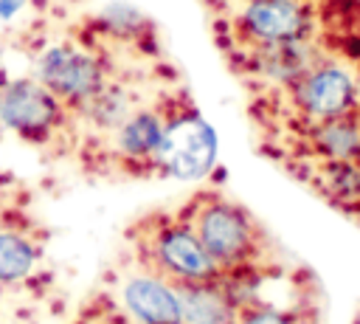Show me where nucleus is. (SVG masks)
Segmentation results:
<instances>
[{
	"label": "nucleus",
	"instance_id": "f257e3e1",
	"mask_svg": "<svg viewBox=\"0 0 360 324\" xmlns=\"http://www.w3.org/2000/svg\"><path fill=\"white\" fill-rule=\"evenodd\" d=\"M259 152L360 225V104L304 132L270 141Z\"/></svg>",
	"mask_w": 360,
	"mask_h": 324
},
{
	"label": "nucleus",
	"instance_id": "f03ea898",
	"mask_svg": "<svg viewBox=\"0 0 360 324\" xmlns=\"http://www.w3.org/2000/svg\"><path fill=\"white\" fill-rule=\"evenodd\" d=\"M174 208L225 279L256 282L295 262L245 203L217 186L191 192Z\"/></svg>",
	"mask_w": 360,
	"mask_h": 324
},
{
	"label": "nucleus",
	"instance_id": "7ed1b4c3",
	"mask_svg": "<svg viewBox=\"0 0 360 324\" xmlns=\"http://www.w3.org/2000/svg\"><path fill=\"white\" fill-rule=\"evenodd\" d=\"M245 110L256 132V147L304 132L360 104V68L323 56L287 85L245 93Z\"/></svg>",
	"mask_w": 360,
	"mask_h": 324
},
{
	"label": "nucleus",
	"instance_id": "20e7f679",
	"mask_svg": "<svg viewBox=\"0 0 360 324\" xmlns=\"http://www.w3.org/2000/svg\"><path fill=\"white\" fill-rule=\"evenodd\" d=\"M205 11L222 59L318 34L315 0H217Z\"/></svg>",
	"mask_w": 360,
	"mask_h": 324
},
{
	"label": "nucleus",
	"instance_id": "39448f33",
	"mask_svg": "<svg viewBox=\"0 0 360 324\" xmlns=\"http://www.w3.org/2000/svg\"><path fill=\"white\" fill-rule=\"evenodd\" d=\"M124 239L127 256L174 290L222 276L177 208H152L141 214L129 223Z\"/></svg>",
	"mask_w": 360,
	"mask_h": 324
},
{
	"label": "nucleus",
	"instance_id": "423d86ee",
	"mask_svg": "<svg viewBox=\"0 0 360 324\" xmlns=\"http://www.w3.org/2000/svg\"><path fill=\"white\" fill-rule=\"evenodd\" d=\"M233 324H326L323 287L304 262H292L256 282H242Z\"/></svg>",
	"mask_w": 360,
	"mask_h": 324
},
{
	"label": "nucleus",
	"instance_id": "0eeeda50",
	"mask_svg": "<svg viewBox=\"0 0 360 324\" xmlns=\"http://www.w3.org/2000/svg\"><path fill=\"white\" fill-rule=\"evenodd\" d=\"M217 163V132L205 121L186 82L177 79L166 93V124L158 149V177L202 180Z\"/></svg>",
	"mask_w": 360,
	"mask_h": 324
},
{
	"label": "nucleus",
	"instance_id": "6e6552de",
	"mask_svg": "<svg viewBox=\"0 0 360 324\" xmlns=\"http://www.w3.org/2000/svg\"><path fill=\"white\" fill-rule=\"evenodd\" d=\"M115 70L118 68L110 62V56L82 34L73 39L48 42L34 56V76L56 99H62L70 113L90 101Z\"/></svg>",
	"mask_w": 360,
	"mask_h": 324
},
{
	"label": "nucleus",
	"instance_id": "1a4fd4ad",
	"mask_svg": "<svg viewBox=\"0 0 360 324\" xmlns=\"http://www.w3.org/2000/svg\"><path fill=\"white\" fill-rule=\"evenodd\" d=\"M0 127L31 144H51L76 132L70 107L56 99L34 73L6 79L0 85Z\"/></svg>",
	"mask_w": 360,
	"mask_h": 324
},
{
	"label": "nucleus",
	"instance_id": "9d476101",
	"mask_svg": "<svg viewBox=\"0 0 360 324\" xmlns=\"http://www.w3.org/2000/svg\"><path fill=\"white\" fill-rule=\"evenodd\" d=\"M107 296L135 324H186L180 293L169 282L143 270L129 256L127 265L112 273V290Z\"/></svg>",
	"mask_w": 360,
	"mask_h": 324
},
{
	"label": "nucleus",
	"instance_id": "9b49d317",
	"mask_svg": "<svg viewBox=\"0 0 360 324\" xmlns=\"http://www.w3.org/2000/svg\"><path fill=\"white\" fill-rule=\"evenodd\" d=\"M37 265H39V248L28 237L0 228V285L22 282L25 276L34 273Z\"/></svg>",
	"mask_w": 360,
	"mask_h": 324
},
{
	"label": "nucleus",
	"instance_id": "f8f14e48",
	"mask_svg": "<svg viewBox=\"0 0 360 324\" xmlns=\"http://www.w3.org/2000/svg\"><path fill=\"white\" fill-rule=\"evenodd\" d=\"M82 324H135V321H132L107 293H101V296L90 304V310L84 313Z\"/></svg>",
	"mask_w": 360,
	"mask_h": 324
},
{
	"label": "nucleus",
	"instance_id": "ddd939ff",
	"mask_svg": "<svg viewBox=\"0 0 360 324\" xmlns=\"http://www.w3.org/2000/svg\"><path fill=\"white\" fill-rule=\"evenodd\" d=\"M31 0H0V28L14 25L25 11H28Z\"/></svg>",
	"mask_w": 360,
	"mask_h": 324
},
{
	"label": "nucleus",
	"instance_id": "4468645a",
	"mask_svg": "<svg viewBox=\"0 0 360 324\" xmlns=\"http://www.w3.org/2000/svg\"><path fill=\"white\" fill-rule=\"evenodd\" d=\"M8 76H6V51H3V45H0V85L6 82Z\"/></svg>",
	"mask_w": 360,
	"mask_h": 324
},
{
	"label": "nucleus",
	"instance_id": "2eb2a0df",
	"mask_svg": "<svg viewBox=\"0 0 360 324\" xmlns=\"http://www.w3.org/2000/svg\"><path fill=\"white\" fill-rule=\"evenodd\" d=\"M357 228H360V225H357Z\"/></svg>",
	"mask_w": 360,
	"mask_h": 324
}]
</instances>
